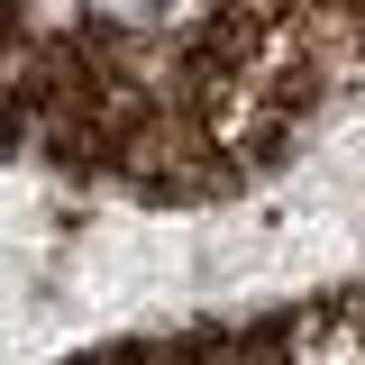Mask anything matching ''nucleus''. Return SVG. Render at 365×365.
I'll use <instances>...</instances> for the list:
<instances>
[{"instance_id": "obj_1", "label": "nucleus", "mask_w": 365, "mask_h": 365, "mask_svg": "<svg viewBox=\"0 0 365 365\" xmlns=\"http://www.w3.org/2000/svg\"><path fill=\"white\" fill-rule=\"evenodd\" d=\"M356 55L338 0H0V146L137 201H220Z\"/></svg>"}, {"instance_id": "obj_2", "label": "nucleus", "mask_w": 365, "mask_h": 365, "mask_svg": "<svg viewBox=\"0 0 365 365\" xmlns=\"http://www.w3.org/2000/svg\"><path fill=\"white\" fill-rule=\"evenodd\" d=\"M256 338H265V365H365V292L274 311V319H256Z\"/></svg>"}]
</instances>
